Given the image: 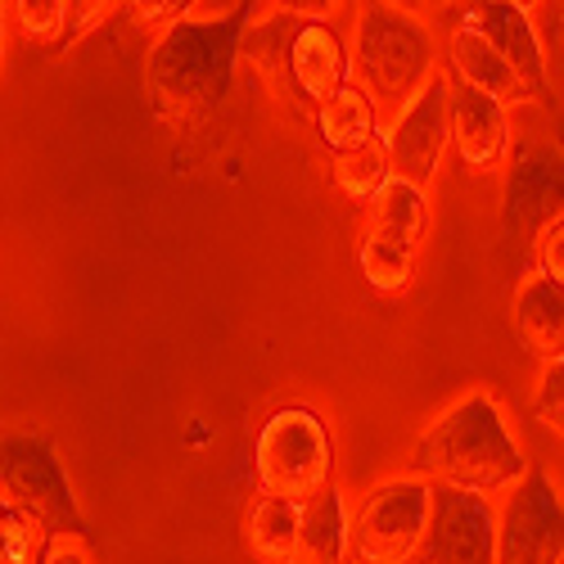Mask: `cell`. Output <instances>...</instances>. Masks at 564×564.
<instances>
[{"label":"cell","instance_id":"1","mask_svg":"<svg viewBox=\"0 0 564 564\" xmlns=\"http://www.w3.org/2000/svg\"><path fill=\"white\" fill-rule=\"evenodd\" d=\"M249 19L253 6L245 0L221 19H181L154 41L145 55V96L163 122L185 131L230 96Z\"/></svg>","mask_w":564,"mask_h":564},{"label":"cell","instance_id":"2","mask_svg":"<svg viewBox=\"0 0 564 564\" xmlns=\"http://www.w3.org/2000/svg\"><path fill=\"white\" fill-rule=\"evenodd\" d=\"M411 475L438 488L488 497V492L514 488L529 475V465L514 434L506 430L501 406L488 393H469L415 438Z\"/></svg>","mask_w":564,"mask_h":564},{"label":"cell","instance_id":"3","mask_svg":"<svg viewBox=\"0 0 564 564\" xmlns=\"http://www.w3.org/2000/svg\"><path fill=\"white\" fill-rule=\"evenodd\" d=\"M240 51L253 59L267 96L290 118H312L344 82H352L348 41L330 19H303L275 10L262 23L245 28Z\"/></svg>","mask_w":564,"mask_h":564},{"label":"cell","instance_id":"4","mask_svg":"<svg viewBox=\"0 0 564 564\" xmlns=\"http://www.w3.org/2000/svg\"><path fill=\"white\" fill-rule=\"evenodd\" d=\"M352 55V82L370 96L380 118H398L425 82L434 77V36L425 19H411L384 0H361L357 6V41Z\"/></svg>","mask_w":564,"mask_h":564},{"label":"cell","instance_id":"5","mask_svg":"<svg viewBox=\"0 0 564 564\" xmlns=\"http://www.w3.org/2000/svg\"><path fill=\"white\" fill-rule=\"evenodd\" d=\"M253 479L258 492L312 501L316 492L335 488V438L325 415L312 406H280L253 443Z\"/></svg>","mask_w":564,"mask_h":564},{"label":"cell","instance_id":"6","mask_svg":"<svg viewBox=\"0 0 564 564\" xmlns=\"http://www.w3.org/2000/svg\"><path fill=\"white\" fill-rule=\"evenodd\" d=\"M430 226V199L406 181H384L375 199L361 208L357 267L375 294H406L415 275V253Z\"/></svg>","mask_w":564,"mask_h":564},{"label":"cell","instance_id":"7","mask_svg":"<svg viewBox=\"0 0 564 564\" xmlns=\"http://www.w3.org/2000/svg\"><path fill=\"white\" fill-rule=\"evenodd\" d=\"M0 497L14 510L32 514L51 529V538H86V514L64 479L55 447L32 434L0 438Z\"/></svg>","mask_w":564,"mask_h":564},{"label":"cell","instance_id":"8","mask_svg":"<svg viewBox=\"0 0 564 564\" xmlns=\"http://www.w3.org/2000/svg\"><path fill=\"white\" fill-rule=\"evenodd\" d=\"M430 506H434V484L415 475L375 484L348 514L352 560L357 564H406L430 529Z\"/></svg>","mask_w":564,"mask_h":564},{"label":"cell","instance_id":"9","mask_svg":"<svg viewBox=\"0 0 564 564\" xmlns=\"http://www.w3.org/2000/svg\"><path fill=\"white\" fill-rule=\"evenodd\" d=\"M384 135V154H389V176L406 181L415 191H430L438 163L452 145V127H447V77H430L425 90L389 122L380 127Z\"/></svg>","mask_w":564,"mask_h":564},{"label":"cell","instance_id":"10","mask_svg":"<svg viewBox=\"0 0 564 564\" xmlns=\"http://www.w3.org/2000/svg\"><path fill=\"white\" fill-rule=\"evenodd\" d=\"M497 564H564V501L546 475H524L497 514Z\"/></svg>","mask_w":564,"mask_h":564},{"label":"cell","instance_id":"11","mask_svg":"<svg viewBox=\"0 0 564 564\" xmlns=\"http://www.w3.org/2000/svg\"><path fill=\"white\" fill-rule=\"evenodd\" d=\"M406 564H497V510L479 492L438 488L430 529Z\"/></svg>","mask_w":564,"mask_h":564},{"label":"cell","instance_id":"12","mask_svg":"<svg viewBox=\"0 0 564 564\" xmlns=\"http://www.w3.org/2000/svg\"><path fill=\"white\" fill-rule=\"evenodd\" d=\"M555 217H564V154L551 145L514 150V163L506 176L501 240L510 249L533 253V240Z\"/></svg>","mask_w":564,"mask_h":564},{"label":"cell","instance_id":"13","mask_svg":"<svg viewBox=\"0 0 564 564\" xmlns=\"http://www.w3.org/2000/svg\"><path fill=\"white\" fill-rule=\"evenodd\" d=\"M447 23L479 32L492 51L520 73V82L533 90V100L551 96V77H546V59H542V36L533 14H524L510 0H456V6L443 10Z\"/></svg>","mask_w":564,"mask_h":564},{"label":"cell","instance_id":"14","mask_svg":"<svg viewBox=\"0 0 564 564\" xmlns=\"http://www.w3.org/2000/svg\"><path fill=\"white\" fill-rule=\"evenodd\" d=\"M447 127H452V145L469 172L501 167V159L510 150L506 105H497L492 96H484V90L452 77L447 82Z\"/></svg>","mask_w":564,"mask_h":564},{"label":"cell","instance_id":"15","mask_svg":"<svg viewBox=\"0 0 564 564\" xmlns=\"http://www.w3.org/2000/svg\"><path fill=\"white\" fill-rule=\"evenodd\" d=\"M443 32H447V64H452V77H456V82L484 90V96H492V100L506 105V109L533 100V90L520 82V73H514L479 32L456 28V23H447Z\"/></svg>","mask_w":564,"mask_h":564},{"label":"cell","instance_id":"16","mask_svg":"<svg viewBox=\"0 0 564 564\" xmlns=\"http://www.w3.org/2000/svg\"><path fill=\"white\" fill-rule=\"evenodd\" d=\"M510 321L520 344L538 357V361H560L564 357V290L555 280L529 271L520 280V290L510 299Z\"/></svg>","mask_w":564,"mask_h":564},{"label":"cell","instance_id":"17","mask_svg":"<svg viewBox=\"0 0 564 564\" xmlns=\"http://www.w3.org/2000/svg\"><path fill=\"white\" fill-rule=\"evenodd\" d=\"M294 564H357L348 533V501L339 488H325L312 501H303Z\"/></svg>","mask_w":564,"mask_h":564},{"label":"cell","instance_id":"18","mask_svg":"<svg viewBox=\"0 0 564 564\" xmlns=\"http://www.w3.org/2000/svg\"><path fill=\"white\" fill-rule=\"evenodd\" d=\"M299 520L303 506L285 497H258L245 510V551L258 564H294V542H299Z\"/></svg>","mask_w":564,"mask_h":564},{"label":"cell","instance_id":"19","mask_svg":"<svg viewBox=\"0 0 564 564\" xmlns=\"http://www.w3.org/2000/svg\"><path fill=\"white\" fill-rule=\"evenodd\" d=\"M312 127H316L321 145L330 154H339V150L361 145V140H370V135H380V109L370 105V96L357 82H344L335 96L312 113Z\"/></svg>","mask_w":564,"mask_h":564},{"label":"cell","instance_id":"20","mask_svg":"<svg viewBox=\"0 0 564 564\" xmlns=\"http://www.w3.org/2000/svg\"><path fill=\"white\" fill-rule=\"evenodd\" d=\"M330 176H335V191H339L348 204L366 208V204L375 199V191H380V185L389 181L384 135H370V140H361V145H352V150L330 154Z\"/></svg>","mask_w":564,"mask_h":564},{"label":"cell","instance_id":"21","mask_svg":"<svg viewBox=\"0 0 564 564\" xmlns=\"http://www.w3.org/2000/svg\"><path fill=\"white\" fill-rule=\"evenodd\" d=\"M45 546H51V529L10 506L0 520V564H41Z\"/></svg>","mask_w":564,"mask_h":564},{"label":"cell","instance_id":"22","mask_svg":"<svg viewBox=\"0 0 564 564\" xmlns=\"http://www.w3.org/2000/svg\"><path fill=\"white\" fill-rule=\"evenodd\" d=\"M14 10V23L23 32V41L32 45H55L64 41V28H68V0H10Z\"/></svg>","mask_w":564,"mask_h":564},{"label":"cell","instance_id":"23","mask_svg":"<svg viewBox=\"0 0 564 564\" xmlns=\"http://www.w3.org/2000/svg\"><path fill=\"white\" fill-rule=\"evenodd\" d=\"M195 6H199V0H122V14L140 32H167L172 23L191 19Z\"/></svg>","mask_w":564,"mask_h":564},{"label":"cell","instance_id":"24","mask_svg":"<svg viewBox=\"0 0 564 564\" xmlns=\"http://www.w3.org/2000/svg\"><path fill=\"white\" fill-rule=\"evenodd\" d=\"M533 411H538V420H542V425H546L555 438H564V357L542 370Z\"/></svg>","mask_w":564,"mask_h":564},{"label":"cell","instance_id":"25","mask_svg":"<svg viewBox=\"0 0 564 564\" xmlns=\"http://www.w3.org/2000/svg\"><path fill=\"white\" fill-rule=\"evenodd\" d=\"M113 10H122V0H68V28H64V41L55 45V55H64L73 41L96 32L100 23H109Z\"/></svg>","mask_w":564,"mask_h":564},{"label":"cell","instance_id":"26","mask_svg":"<svg viewBox=\"0 0 564 564\" xmlns=\"http://www.w3.org/2000/svg\"><path fill=\"white\" fill-rule=\"evenodd\" d=\"M533 271L555 280V285L564 290V217H555L551 226H542V235L533 240V253H529Z\"/></svg>","mask_w":564,"mask_h":564},{"label":"cell","instance_id":"27","mask_svg":"<svg viewBox=\"0 0 564 564\" xmlns=\"http://www.w3.org/2000/svg\"><path fill=\"white\" fill-rule=\"evenodd\" d=\"M41 564H90V551L82 546V538H51Z\"/></svg>","mask_w":564,"mask_h":564},{"label":"cell","instance_id":"28","mask_svg":"<svg viewBox=\"0 0 564 564\" xmlns=\"http://www.w3.org/2000/svg\"><path fill=\"white\" fill-rule=\"evenodd\" d=\"M285 14H303V19H325L330 14V0H280Z\"/></svg>","mask_w":564,"mask_h":564},{"label":"cell","instance_id":"29","mask_svg":"<svg viewBox=\"0 0 564 564\" xmlns=\"http://www.w3.org/2000/svg\"><path fill=\"white\" fill-rule=\"evenodd\" d=\"M384 6H393V10H402L411 19H425L430 14V0H384Z\"/></svg>","mask_w":564,"mask_h":564},{"label":"cell","instance_id":"30","mask_svg":"<svg viewBox=\"0 0 564 564\" xmlns=\"http://www.w3.org/2000/svg\"><path fill=\"white\" fill-rule=\"evenodd\" d=\"M510 6H520L524 14H533V10H542V6H546V0H510Z\"/></svg>","mask_w":564,"mask_h":564},{"label":"cell","instance_id":"31","mask_svg":"<svg viewBox=\"0 0 564 564\" xmlns=\"http://www.w3.org/2000/svg\"><path fill=\"white\" fill-rule=\"evenodd\" d=\"M0 55H6V0H0Z\"/></svg>","mask_w":564,"mask_h":564},{"label":"cell","instance_id":"32","mask_svg":"<svg viewBox=\"0 0 564 564\" xmlns=\"http://www.w3.org/2000/svg\"><path fill=\"white\" fill-rule=\"evenodd\" d=\"M447 6H456V0H430V10H447Z\"/></svg>","mask_w":564,"mask_h":564},{"label":"cell","instance_id":"33","mask_svg":"<svg viewBox=\"0 0 564 564\" xmlns=\"http://www.w3.org/2000/svg\"><path fill=\"white\" fill-rule=\"evenodd\" d=\"M6 510H10V501H6V497H0V520H6Z\"/></svg>","mask_w":564,"mask_h":564},{"label":"cell","instance_id":"34","mask_svg":"<svg viewBox=\"0 0 564 564\" xmlns=\"http://www.w3.org/2000/svg\"><path fill=\"white\" fill-rule=\"evenodd\" d=\"M546 6H560V10H564V0H546Z\"/></svg>","mask_w":564,"mask_h":564}]
</instances>
